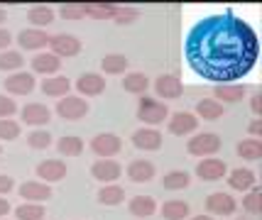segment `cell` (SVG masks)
I'll use <instances>...</instances> for the list:
<instances>
[{
    "instance_id": "1",
    "label": "cell",
    "mask_w": 262,
    "mask_h": 220,
    "mask_svg": "<svg viewBox=\"0 0 262 220\" xmlns=\"http://www.w3.org/2000/svg\"><path fill=\"white\" fill-rule=\"evenodd\" d=\"M186 61L206 81L233 83L245 79L260 57V39L252 25L235 12L208 15L186 35Z\"/></svg>"
},
{
    "instance_id": "2",
    "label": "cell",
    "mask_w": 262,
    "mask_h": 220,
    "mask_svg": "<svg viewBox=\"0 0 262 220\" xmlns=\"http://www.w3.org/2000/svg\"><path fill=\"white\" fill-rule=\"evenodd\" d=\"M167 117H169L167 103H160L157 98H149V95H142V98H140V103H137V120H140V123L160 125Z\"/></svg>"
},
{
    "instance_id": "3",
    "label": "cell",
    "mask_w": 262,
    "mask_h": 220,
    "mask_svg": "<svg viewBox=\"0 0 262 220\" xmlns=\"http://www.w3.org/2000/svg\"><path fill=\"white\" fill-rule=\"evenodd\" d=\"M221 147H223V142H221V137H218L216 132H199V135H194V137L186 142V152L191 157H201V159L213 157Z\"/></svg>"
},
{
    "instance_id": "4",
    "label": "cell",
    "mask_w": 262,
    "mask_h": 220,
    "mask_svg": "<svg viewBox=\"0 0 262 220\" xmlns=\"http://www.w3.org/2000/svg\"><path fill=\"white\" fill-rule=\"evenodd\" d=\"M120 150H123V139L113 132H101L91 139V152L98 159H113L115 154H120Z\"/></svg>"
},
{
    "instance_id": "5",
    "label": "cell",
    "mask_w": 262,
    "mask_h": 220,
    "mask_svg": "<svg viewBox=\"0 0 262 220\" xmlns=\"http://www.w3.org/2000/svg\"><path fill=\"white\" fill-rule=\"evenodd\" d=\"M89 110H91V105L81 95H64L57 103V115L64 120H81V117L89 115Z\"/></svg>"
},
{
    "instance_id": "6",
    "label": "cell",
    "mask_w": 262,
    "mask_h": 220,
    "mask_svg": "<svg viewBox=\"0 0 262 220\" xmlns=\"http://www.w3.org/2000/svg\"><path fill=\"white\" fill-rule=\"evenodd\" d=\"M49 52L59 59L76 57V54L81 52V39L79 37H74V35H67V32L52 35V39H49Z\"/></svg>"
},
{
    "instance_id": "7",
    "label": "cell",
    "mask_w": 262,
    "mask_h": 220,
    "mask_svg": "<svg viewBox=\"0 0 262 220\" xmlns=\"http://www.w3.org/2000/svg\"><path fill=\"white\" fill-rule=\"evenodd\" d=\"M37 88V81H34V74L30 71H17V74H8L5 79V91L8 95H30V93Z\"/></svg>"
},
{
    "instance_id": "8",
    "label": "cell",
    "mask_w": 262,
    "mask_h": 220,
    "mask_svg": "<svg viewBox=\"0 0 262 220\" xmlns=\"http://www.w3.org/2000/svg\"><path fill=\"white\" fill-rule=\"evenodd\" d=\"M167 130H169L171 135H177V137H184V135H194L196 130H199V117H196L194 113L179 110V113H174V115L169 117Z\"/></svg>"
},
{
    "instance_id": "9",
    "label": "cell",
    "mask_w": 262,
    "mask_h": 220,
    "mask_svg": "<svg viewBox=\"0 0 262 220\" xmlns=\"http://www.w3.org/2000/svg\"><path fill=\"white\" fill-rule=\"evenodd\" d=\"M49 39H52V35H47L45 30H34V27H30V30H23L20 35H17V44L23 46L25 52H42V49H47L49 46Z\"/></svg>"
},
{
    "instance_id": "10",
    "label": "cell",
    "mask_w": 262,
    "mask_h": 220,
    "mask_svg": "<svg viewBox=\"0 0 262 220\" xmlns=\"http://www.w3.org/2000/svg\"><path fill=\"white\" fill-rule=\"evenodd\" d=\"M120 174H123V166H120V162H115V159H98V162L91 164V176L96 181H103V184L118 181Z\"/></svg>"
},
{
    "instance_id": "11",
    "label": "cell",
    "mask_w": 262,
    "mask_h": 220,
    "mask_svg": "<svg viewBox=\"0 0 262 220\" xmlns=\"http://www.w3.org/2000/svg\"><path fill=\"white\" fill-rule=\"evenodd\" d=\"M228 174V166L223 159H216V157H206L204 162L196 164V176L201 181H221L223 176Z\"/></svg>"
},
{
    "instance_id": "12",
    "label": "cell",
    "mask_w": 262,
    "mask_h": 220,
    "mask_svg": "<svg viewBox=\"0 0 262 220\" xmlns=\"http://www.w3.org/2000/svg\"><path fill=\"white\" fill-rule=\"evenodd\" d=\"M74 86H76L81 98H96V95H101L105 91V79L101 74H93L91 71V74H81Z\"/></svg>"
},
{
    "instance_id": "13",
    "label": "cell",
    "mask_w": 262,
    "mask_h": 220,
    "mask_svg": "<svg viewBox=\"0 0 262 220\" xmlns=\"http://www.w3.org/2000/svg\"><path fill=\"white\" fill-rule=\"evenodd\" d=\"M206 208H208V215H233L238 203L230 193H223V191H216L206 198Z\"/></svg>"
},
{
    "instance_id": "14",
    "label": "cell",
    "mask_w": 262,
    "mask_h": 220,
    "mask_svg": "<svg viewBox=\"0 0 262 220\" xmlns=\"http://www.w3.org/2000/svg\"><path fill=\"white\" fill-rule=\"evenodd\" d=\"M30 66H32V74H42L45 79H49V76H57L59 74V69H61V59L54 57L52 52H39V54L32 57Z\"/></svg>"
},
{
    "instance_id": "15",
    "label": "cell",
    "mask_w": 262,
    "mask_h": 220,
    "mask_svg": "<svg viewBox=\"0 0 262 220\" xmlns=\"http://www.w3.org/2000/svg\"><path fill=\"white\" fill-rule=\"evenodd\" d=\"M155 91L164 101H174V98H179L184 93V83L174 74H162V76H157V81H155Z\"/></svg>"
},
{
    "instance_id": "16",
    "label": "cell",
    "mask_w": 262,
    "mask_h": 220,
    "mask_svg": "<svg viewBox=\"0 0 262 220\" xmlns=\"http://www.w3.org/2000/svg\"><path fill=\"white\" fill-rule=\"evenodd\" d=\"M37 176L45 184H57V181H61L67 176V162H61V159H45V162L37 164Z\"/></svg>"
},
{
    "instance_id": "17",
    "label": "cell",
    "mask_w": 262,
    "mask_h": 220,
    "mask_svg": "<svg viewBox=\"0 0 262 220\" xmlns=\"http://www.w3.org/2000/svg\"><path fill=\"white\" fill-rule=\"evenodd\" d=\"M20 120L27 123V125H32V128H45L47 123L52 120V110L42 103H27L20 110Z\"/></svg>"
},
{
    "instance_id": "18",
    "label": "cell",
    "mask_w": 262,
    "mask_h": 220,
    "mask_svg": "<svg viewBox=\"0 0 262 220\" xmlns=\"http://www.w3.org/2000/svg\"><path fill=\"white\" fill-rule=\"evenodd\" d=\"M17 191L27 203H42V201L52 198V186L45 184V181H25V184H20Z\"/></svg>"
},
{
    "instance_id": "19",
    "label": "cell",
    "mask_w": 262,
    "mask_h": 220,
    "mask_svg": "<svg viewBox=\"0 0 262 220\" xmlns=\"http://www.w3.org/2000/svg\"><path fill=\"white\" fill-rule=\"evenodd\" d=\"M133 144L137 150L157 152L162 147V132L157 128H140L133 132Z\"/></svg>"
},
{
    "instance_id": "20",
    "label": "cell",
    "mask_w": 262,
    "mask_h": 220,
    "mask_svg": "<svg viewBox=\"0 0 262 220\" xmlns=\"http://www.w3.org/2000/svg\"><path fill=\"white\" fill-rule=\"evenodd\" d=\"M245 95H248L245 83H218L213 88V101H218V103H238Z\"/></svg>"
},
{
    "instance_id": "21",
    "label": "cell",
    "mask_w": 262,
    "mask_h": 220,
    "mask_svg": "<svg viewBox=\"0 0 262 220\" xmlns=\"http://www.w3.org/2000/svg\"><path fill=\"white\" fill-rule=\"evenodd\" d=\"M155 174H157V169L149 159H133L127 164V179L135 184H147L155 179Z\"/></svg>"
},
{
    "instance_id": "22",
    "label": "cell",
    "mask_w": 262,
    "mask_h": 220,
    "mask_svg": "<svg viewBox=\"0 0 262 220\" xmlns=\"http://www.w3.org/2000/svg\"><path fill=\"white\" fill-rule=\"evenodd\" d=\"M228 186L230 188H235V191H250L252 186H257V176L252 169H245V166H240V169H233L228 174Z\"/></svg>"
},
{
    "instance_id": "23",
    "label": "cell",
    "mask_w": 262,
    "mask_h": 220,
    "mask_svg": "<svg viewBox=\"0 0 262 220\" xmlns=\"http://www.w3.org/2000/svg\"><path fill=\"white\" fill-rule=\"evenodd\" d=\"M39 88H42V93L45 95H49V98H64V95H69V91H71V81H69L67 76H49V79H45V81L39 83Z\"/></svg>"
},
{
    "instance_id": "24",
    "label": "cell",
    "mask_w": 262,
    "mask_h": 220,
    "mask_svg": "<svg viewBox=\"0 0 262 220\" xmlns=\"http://www.w3.org/2000/svg\"><path fill=\"white\" fill-rule=\"evenodd\" d=\"M127 208H130V213L135 218H149L157 210V201L152 196H133L127 201Z\"/></svg>"
},
{
    "instance_id": "25",
    "label": "cell",
    "mask_w": 262,
    "mask_h": 220,
    "mask_svg": "<svg viewBox=\"0 0 262 220\" xmlns=\"http://www.w3.org/2000/svg\"><path fill=\"white\" fill-rule=\"evenodd\" d=\"M162 218L164 220H186L191 215V206L186 201H164V206L160 208Z\"/></svg>"
},
{
    "instance_id": "26",
    "label": "cell",
    "mask_w": 262,
    "mask_h": 220,
    "mask_svg": "<svg viewBox=\"0 0 262 220\" xmlns=\"http://www.w3.org/2000/svg\"><path fill=\"white\" fill-rule=\"evenodd\" d=\"M235 152H238L245 162H257V159H262V139L260 137L240 139L238 147H235Z\"/></svg>"
},
{
    "instance_id": "27",
    "label": "cell",
    "mask_w": 262,
    "mask_h": 220,
    "mask_svg": "<svg viewBox=\"0 0 262 220\" xmlns=\"http://www.w3.org/2000/svg\"><path fill=\"white\" fill-rule=\"evenodd\" d=\"M54 17H57V12L49 5H34V8L27 10V20H30V25H34V30H42L47 25H52Z\"/></svg>"
},
{
    "instance_id": "28",
    "label": "cell",
    "mask_w": 262,
    "mask_h": 220,
    "mask_svg": "<svg viewBox=\"0 0 262 220\" xmlns=\"http://www.w3.org/2000/svg\"><path fill=\"white\" fill-rule=\"evenodd\" d=\"M223 113H226V105L213 101V98H201V101L196 103V117L218 120V117H223Z\"/></svg>"
},
{
    "instance_id": "29",
    "label": "cell",
    "mask_w": 262,
    "mask_h": 220,
    "mask_svg": "<svg viewBox=\"0 0 262 220\" xmlns=\"http://www.w3.org/2000/svg\"><path fill=\"white\" fill-rule=\"evenodd\" d=\"M98 201H101L103 206L115 208V206H120L125 201V188L118 184H103V188L98 191Z\"/></svg>"
},
{
    "instance_id": "30",
    "label": "cell",
    "mask_w": 262,
    "mask_h": 220,
    "mask_svg": "<svg viewBox=\"0 0 262 220\" xmlns=\"http://www.w3.org/2000/svg\"><path fill=\"white\" fill-rule=\"evenodd\" d=\"M23 66H25L23 52H17V49H5V52H0V71H5V74H17V71H23Z\"/></svg>"
},
{
    "instance_id": "31",
    "label": "cell",
    "mask_w": 262,
    "mask_h": 220,
    "mask_svg": "<svg viewBox=\"0 0 262 220\" xmlns=\"http://www.w3.org/2000/svg\"><path fill=\"white\" fill-rule=\"evenodd\" d=\"M123 88L127 93H135V95H145V91L149 88V79L145 74H140V71H130L123 79Z\"/></svg>"
},
{
    "instance_id": "32",
    "label": "cell",
    "mask_w": 262,
    "mask_h": 220,
    "mask_svg": "<svg viewBox=\"0 0 262 220\" xmlns=\"http://www.w3.org/2000/svg\"><path fill=\"white\" fill-rule=\"evenodd\" d=\"M127 66H130V61H127L125 54H105V57L101 59V69L105 71V74H113V76L125 74Z\"/></svg>"
},
{
    "instance_id": "33",
    "label": "cell",
    "mask_w": 262,
    "mask_h": 220,
    "mask_svg": "<svg viewBox=\"0 0 262 220\" xmlns=\"http://www.w3.org/2000/svg\"><path fill=\"white\" fill-rule=\"evenodd\" d=\"M57 150L61 157H79L81 152H83V139L79 135H64L57 142Z\"/></svg>"
},
{
    "instance_id": "34",
    "label": "cell",
    "mask_w": 262,
    "mask_h": 220,
    "mask_svg": "<svg viewBox=\"0 0 262 220\" xmlns=\"http://www.w3.org/2000/svg\"><path fill=\"white\" fill-rule=\"evenodd\" d=\"M191 184V176L182 172V169H177V172H167V174L162 176V186L164 188H169V191H184V188H189Z\"/></svg>"
},
{
    "instance_id": "35",
    "label": "cell",
    "mask_w": 262,
    "mask_h": 220,
    "mask_svg": "<svg viewBox=\"0 0 262 220\" xmlns=\"http://www.w3.org/2000/svg\"><path fill=\"white\" fill-rule=\"evenodd\" d=\"M47 210L42 203H27L25 201L23 206H17L15 208V218L17 220H45Z\"/></svg>"
},
{
    "instance_id": "36",
    "label": "cell",
    "mask_w": 262,
    "mask_h": 220,
    "mask_svg": "<svg viewBox=\"0 0 262 220\" xmlns=\"http://www.w3.org/2000/svg\"><path fill=\"white\" fill-rule=\"evenodd\" d=\"M118 5H111V3H89L86 5V17H93V20H113Z\"/></svg>"
},
{
    "instance_id": "37",
    "label": "cell",
    "mask_w": 262,
    "mask_h": 220,
    "mask_svg": "<svg viewBox=\"0 0 262 220\" xmlns=\"http://www.w3.org/2000/svg\"><path fill=\"white\" fill-rule=\"evenodd\" d=\"M243 208L248 210L250 215H260L262 213V188L260 186H252L250 191H245V196H243Z\"/></svg>"
},
{
    "instance_id": "38",
    "label": "cell",
    "mask_w": 262,
    "mask_h": 220,
    "mask_svg": "<svg viewBox=\"0 0 262 220\" xmlns=\"http://www.w3.org/2000/svg\"><path fill=\"white\" fill-rule=\"evenodd\" d=\"M27 144H30L32 150H47V147L52 144V135H49V130H42V128L32 130V132L27 135Z\"/></svg>"
},
{
    "instance_id": "39",
    "label": "cell",
    "mask_w": 262,
    "mask_h": 220,
    "mask_svg": "<svg viewBox=\"0 0 262 220\" xmlns=\"http://www.w3.org/2000/svg\"><path fill=\"white\" fill-rule=\"evenodd\" d=\"M20 132H23L20 123H15L12 117H8V120H0V142L17 139V137H20Z\"/></svg>"
},
{
    "instance_id": "40",
    "label": "cell",
    "mask_w": 262,
    "mask_h": 220,
    "mask_svg": "<svg viewBox=\"0 0 262 220\" xmlns=\"http://www.w3.org/2000/svg\"><path fill=\"white\" fill-rule=\"evenodd\" d=\"M140 17V10L137 8H130V5H118V10H115V17H113V22L115 25H133Z\"/></svg>"
},
{
    "instance_id": "41",
    "label": "cell",
    "mask_w": 262,
    "mask_h": 220,
    "mask_svg": "<svg viewBox=\"0 0 262 220\" xmlns=\"http://www.w3.org/2000/svg\"><path fill=\"white\" fill-rule=\"evenodd\" d=\"M59 15H61L64 20H83V17H86V5H81V3L61 5V8H59Z\"/></svg>"
},
{
    "instance_id": "42",
    "label": "cell",
    "mask_w": 262,
    "mask_h": 220,
    "mask_svg": "<svg viewBox=\"0 0 262 220\" xmlns=\"http://www.w3.org/2000/svg\"><path fill=\"white\" fill-rule=\"evenodd\" d=\"M17 113V103L12 101L8 93H0V120H8Z\"/></svg>"
},
{
    "instance_id": "43",
    "label": "cell",
    "mask_w": 262,
    "mask_h": 220,
    "mask_svg": "<svg viewBox=\"0 0 262 220\" xmlns=\"http://www.w3.org/2000/svg\"><path fill=\"white\" fill-rule=\"evenodd\" d=\"M12 188H15V179L8 174H0V196H8Z\"/></svg>"
},
{
    "instance_id": "44",
    "label": "cell",
    "mask_w": 262,
    "mask_h": 220,
    "mask_svg": "<svg viewBox=\"0 0 262 220\" xmlns=\"http://www.w3.org/2000/svg\"><path fill=\"white\" fill-rule=\"evenodd\" d=\"M10 44H12V35L5 30V27H0V52L10 49Z\"/></svg>"
},
{
    "instance_id": "45",
    "label": "cell",
    "mask_w": 262,
    "mask_h": 220,
    "mask_svg": "<svg viewBox=\"0 0 262 220\" xmlns=\"http://www.w3.org/2000/svg\"><path fill=\"white\" fill-rule=\"evenodd\" d=\"M248 132H250V137H262V120H260V117L250 120V125H248Z\"/></svg>"
},
{
    "instance_id": "46",
    "label": "cell",
    "mask_w": 262,
    "mask_h": 220,
    "mask_svg": "<svg viewBox=\"0 0 262 220\" xmlns=\"http://www.w3.org/2000/svg\"><path fill=\"white\" fill-rule=\"evenodd\" d=\"M250 108H252V113H255V115H260V113H262V95H260V93H252Z\"/></svg>"
},
{
    "instance_id": "47",
    "label": "cell",
    "mask_w": 262,
    "mask_h": 220,
    "mask_svg": "<svg viewBox=\"0 0 262 220\" xmlns=\"http://www.w3.org/2000/svg\"><path fill=\"white\" fill-rule=\"evenodd\" d=\"M10 213V201H5V198L0 196V218H5Z\"/></svg>"
},
{
    "instance_id": "48",
    "label": "cell",
    "mask_w": 262,
    "mask_h": 220,
    "mask_svg": "<svg viewBox=\"0 0 262 220\" xmlns=\"http://www.w3.org/2000/svg\"><path fill=\"white\" fill-rule=\"evenodd\" d=\"M186 220H213V215H204L201 213V215H194V218H186Z\"/></svg>"
},
{
    "instance_id": "49",
    "label": "cell",
    "mask_w": 262,
    "mask_h": 220,
    "mask_svg": "<svg viewBox=\"0 0 262 220\" xmlns=\"http://www.w3.org/2000/svg\"><path fill=\"white\" fill-rule=\"evenodd\" d=\"M5 20H8V12H5V10H3V8H0V25L5 22Z\"/></svg>"
},
{
    "instance_id": "50",
    "label": "cell",
    "mask_w": 262,
    "mask_h": 220,
    "mask_svg": "<svg viewBox=\"0 0 262 220\" xmlns=\"http://www.w3.org/2000/svg\"><path fill=\"white\" fill-rule=\"evenodd\" d=\"M0 154H3V144H0Z\"/></svg>"
},
{
    "instance_id": "51",
    "label": "cell",
    "mask_w": 262,
    "mask_h": 220,
    "mask_svg": "<svg viewBox=\"0 0 262 220\" xmlns=\"http://www.w3.org/2000/svg\"><path fill=\"white\" fill-rule=\"evenodd\" d=\"M235 220H245V218H235Z\"/></svg>"
},
{
    "instance_id": "52",
    "label": "cell",
    "mask_w": 262,
    "mask_h": 220,
    "mask_svg": "<svg viewBox=\"0 0 262 220\" xmlns=\"http://www.w3.org/2000/svg\"><path fill=\"white\" fill-rule=\"evenodd\" d=\"M0 220H3V218H0Z\"/></svg>"
}]
</instances>
